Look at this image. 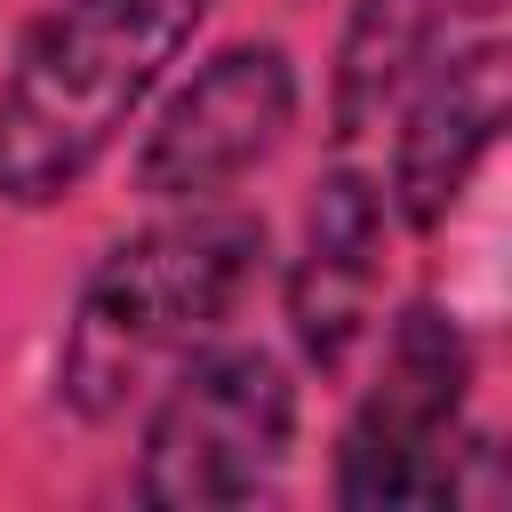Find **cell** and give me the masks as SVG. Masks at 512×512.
I'll use <instances>...</instances> for the list:
<instances>
[{"mask_svg":"<svg viewBox=\"0 0 512 512\" xmlns=\"http://www.w3.org/2000/svg\"><path fill=\"white\" fill-rule=\"evenodd\" d=\"M384 240H392L384 176H368L352 160L320 168V184L304 200L296 256L280 272V312H288V336H296L304 368L344 376L352 352L368 344L376 296H384Z\"/></svg>","mask_w":512,"mask_h":512,"instance_id":"7","label":"cell"},{"mask_svg":"<svg viewBox=\"0 0 512 512\" xmlns=\"http://www.w3.org/2000/svg\"><path fill=\"white\" fill-rule=\"evenodd\" d=\"M208 0H48L0 72V208L72 200L200 40Z\"/></svg>","mask_w":512,"mask_h":512,"instance_id":"2","label":"cell"},{"mask_svg":"<svg viewBox=\"0 0 512 512\" xmlns=\"http://www.w3.org/2000/svg\"><path fill=\"white\" fill-rule=\"evenodd\" d=\"M504 104H512V80H504V40L496 24L448 40L392 104V168H384V200L408 232H440L456 216V200L472 192L480 160L496 152L504 136Z\"/></svg>","mask_w":512,"mask_h":512,"instance_id":"6","label":"cell"},{"mask_svg":"<svg viewBox=\"0 0 512 512\" xmlns=\"http://www.w3.org/2000/svg\"><path fill=\"white\" fill-rule=\"evenodd\" d=\"M296 104H304V80H296V56L280 40H224L152 112V128L128 160V192L152 208L232 200L288 144Z\"/></svg>","mask_w":512,"mask_h":512,"instance_id":"5","label":"cell"},{"mask_svg":"<svg viewBox=\"0 0 512 512\" xmlns=\"http://www.w3.org/2000/svg\"><path fill=\"white\" fill-rule=\"evenodd\" d=\"M264 264H272V232L232 200H192L112 240L64 312L56 408L80 424L128 416L176 360H192L240 320Z\"/></svg>","mask_w":512,"mask_h":512,"instance_id":"1","label":"cell"},{"mask_svg":"<svg viewBox=\"0 0 512 512\" xmlns=\"http://www.w3.org/2000/svg\"><path fill=\"white\" fill-rule=\"evenodd\" d=\"M504 0H352L336 24V56H328V136L360 144L400 88L464 32L496 24Z\"/></svg>","mask_w":512,"mask_h":512,"instance_id":"8","label":"cell"},{"mask_svg":"<svg viewBox=\"0 0 512 512\" xmlns=\"http://www.w3.org/2000/svg\"><path fill=\"white\" fill-rule=\"evenodd\" d=\"M296 456V368L264 344H200L152 384L136 440L144 512H232L272 496Z\"/></svg>","mask_w":512,"mask_h":512,"instance_id":"3","label":"cell"},{"mask_svg":"<svg viewBox=\"0 0 512 512\" xmlns=\"http://www.w3.org/2000/svg\"><path fill=\"white\" fill-rule=\"evenodd\" d=\"M472 344L440 296H408L384 328L376 376L352 400L328 464V496L344 512H440L464 456Z\"/></svg>","mask_w":512,"mask_h":512,"instance_id":"4","label":"cell"}]
</instances>
